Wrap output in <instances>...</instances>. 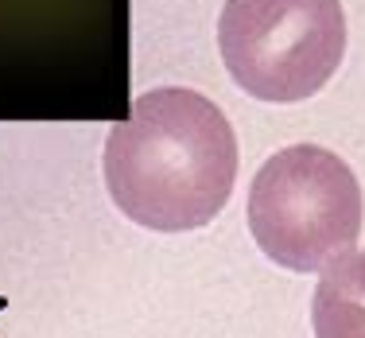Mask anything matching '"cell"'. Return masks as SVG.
Here are the masks:
<instances>
[{
  "instance_id": "cell-1",
  "label": "cell",
  "mask_w": 365,
  "mask_h": 338,
  "mask_svg": "<svg viewBox=\"0 0 365 338\" xmlns=\"http://www.w3.org/2000/svg\"><path fill=\"white\" fill-rule=\"evenodd\" d=\"M101 171L128 222L155 233L202 230L225 210L237 183V136L210 98L160 86L109 128Z\"/></svg>"
},
{
  "instance_id": "cell-2",
  "label": "cell",
  "mask_w": 365,
  "mask_h": 338,
  "mask_svg": "<svg viewBox=\"0 0 365 338\" xmlns=\"http://www.w3.org/2000/svg\"><path fill=\"white\" fill-rule=\"evenodd\" d=\"M361 183L338 152L292 144L268 155L249 187V233L268 261L323 272L354 253L361 233Z\"/></svg>"
},
{
  "instance_id": "cell-3",
  "label": "cell",
  "mask_w": 365,
  "mask_h": 338,
  "mask_svg": "<svg viewBox=\"0 0 365 338\" xmlns=\"http://www.w3.org/2000/svg\"><path fill=\"white\" fill-rule=\"evenodd\" d=\"M218 51L249 98L276 106L307 101L342 66V0H225Z\"/></svg>"
},
{
  "instance_id": "cell-4",
  "label": "cell",
  "mask_w": 365,
  "mask_h": 338,
  "mask_svg": "<svg viewBox=\"0 0 365 338\" xmlns=\"http://www.w3.org/2000/svg\"><path fill=\"white\" fill-rule=\"evenodd\" d=\"M315 338H365V249L323 268L311 299Z\"/></svg>"
}]
</instances>
